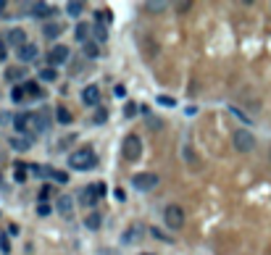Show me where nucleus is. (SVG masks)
Masks as SVG:
<instances>
[{"mask_svg":"<svg viewBox=\"0 0 271 255\" xmlns=\"http://www.w3.org/2000/svg\"><path fill=\"white\" fill-rule=\"evenodd\" d=\"M105 121H108V108H105V106L95 108V113H93V124L100 126V124H105Z\"/></svg>","mask_w":271,"mask_h":255,"instance_id":"c85d7f7f","label":"nucleus"},{"mask_svg":"<svg viewBox=\"0 0 271 255\" xmlns=\"http://www.w3.org/2000/svg\"><path fill=\"white\" fill-rule=\"evenodd\" d=\"M16 58L21 61V66H26V63H35L37 58H40V48H37L35 42H26L24 48H19V50H16Z\"/></svg>","mask_w":271,"mask_h":255,"instance_id":"9b49d317","label":"nucleus"},{"mask_svg":"<svg viewBox=\"0 0 271 255\" xmlns=\"http://www.w3.org/2000/svg\"><path fill=\"white\" fill-rule=\"evenodd\" d=\"M0 179H3V176H0Z\"/></svg>","mask_w":271,"mask_h":255,"instance_id":"49530a36","label":"nucleus"},{"mask_svg":"<svg viewBox=\"0 0 271 255\" xmlns=\"http://www.w3.org/2000/svg\"><path fill=\"white\" fill-rule=\"evenodd\" d=\"M48 198H50V187L45 184V187L40 189V203H48Z\"/></svg>","mask_w":271,"mask_h":255,"instance_id":"58836bf2","label":"nucleus"},{"mask_svg":"<svg viewBox=\"0 0 271 255\" xmlns=\"http://www.w3.org/2000/svg\"><path fill=\"white\" fill-rule=\"evenodd\" d=\"M145 8L158 13V11H166V8H169V3H158V0H156V3H145Z\"/></svg>","mask_w":271,"mask_h":255,"instance_id":"e433bc0d","label":"nucleus"},{"mask_svg":"<svg viewBox=\"0 0 271 255\" xmlns=\"http://www.w3.org/2000/svg\"><path fill=\"white\" fill-rule=\"evenodd\" d=\"M24 89H26V95H32V100H42L45 92H42V87L37 82H24Z\"/></svg>","mask_w":271,"mask_h":255,"instance_id":"b1692460","label":"nucleus"},{"mask_svg":"<svg viewBox=\"0 0 271 255\" xmlns=\"http://www.w3.org/2000/svg\"><path fill=\"white\" fill-rule=\"evenodd\" d=\"M98 166V155L93 147H79L69 155V169L74 171H93Z\"/></svg>","mask_w":271,"mask_h":255,"instance_id":"f257e3e1","label":"nucleus"},{"mask_svg":"<svg viewBox=\"0 0 271 255\" xmlns=\"http://www.w3.org/2000/svg\"><path fill=\"white\" fill-rule=\"evenodd\" d=\"M35 174L45 176V179H50V182L55 184H69L71 179H69V171H61V169H53V166H32Z\"/></svg>","mask_w":271,"mask_h":255,"instance_id":"0eeeda50","label":"nucleus"},{"mask_svg":"<svg viewBox=\"0 0 271 255\" xmlns=\"http://www.w3.org/2000/svg\"><path fill=\"white\" fill-rule=\"evenodd\" d=\"M122 155L124 161L134 163V161H140L142 158V140L137 137V134H127L124 142H122Z\"/></svg>","mask_w":271,"mask_h":255,"instance_id":"f03ea898","label":"nucleus"},{"mask_svg":"<svg viewBox=\"0 0 271 255\" xmlns=\"http://www.w3.org/2000/svg\"><path fill=\"white\" fill-rule=\"evenodd\" d=\"M13 129L29 137V134H32V113H16L13 116Z\"/></svg>","mask_w":271,"mask_h":255,"instance_id":"4468645a","label":"nucleus"},{"mask_svg":"<svg viewBox=\"0 0 271 255\" xmlns=\"http://www.w3.org/2000/svg\"><path fill=\"white\" fill-rule=\"evenodd\" d=\"M24 98H26V89H24V84H16V87L11 89V100H13V103H21Z\"/></svg>","mask_w":271,"mask_h":255,"instance_id":"7c9ffc66","label":"nucleus"},{"mask_svg":"<svg viewBox=\"0 0 271 255\" xmlns=\"http://www.w3.org/2000/svg\"><path fill=\"white\" fill-rule=\"evenodd\" d=\"M79 205H84V208H89V211H95V205H98V200H100V192H98V184L95 187H82L79 189Z\"/></svg>","mask_w":271,"mask_h":255,"instance_id":"9d476101","label":"nucleus"},{"mask_svg":"<svg viewBox=\"0 0 271 255\" xmlns=\"http://www.w3.org/2000/svg\"><path fill=\"white\" fill-rule=\"evenodd\" d=\"M158 103H161L163 108H174V106H176V100L169 98V95H158Z\"/></svg>","mask_w":271,"mask_h":255,"instance_id":"f704fd0d","label":"nucleus"},{"mask_svg":"<svg viewBox=\"0 0 271 255\" xmlns=\"http://www.w3.org/2000/svg\"><path fill=\"white\" fill-rule=\"evenodd\" d=\"M140 111H142V108L137 106V103H127V106H124V118H134Z\"/></svg>","mask_w":271,"mask_h":255,"instance_id":"473e14b6","label":"nucleus"},{"mask_svg":"<svg viewBox=\"0 0 271 255\" xmlns=\"http://www.w3.org/2000/svg\"><path fill=\"white\" fill-rule=\"evenodd\" d=\"M0 11H6V3H0Z\"/></svg>","mask_w":271,"mask_h":255,"instance_id":"c03bdc74","label":"nucleus"},{"mask_svg":"<svg viewBox=\"0 0 271 255\" xmlns=\"http://www.w3.org/2000/svg\"><path fill=\"white\" fill-rule=\"evenodd\" d=\"M229 111H232V116H237V118H239V121H245V124H253V118H250V116H248L245 111H239L237 106H229Z\"/></svg>","mask_w":271,"mask_h":255,"instance_id":"72a5a7b5","label":"nucleus"},{"mask_svg":"<svg viewBox=\"0 0 271 255\" xmlns=\"http://www.w3.org/2000/svg\"><path fill=\"white\" fill-rule=\"evenodd\" d=\"M6 42L8 45H13V48H24V45L29 42L26 40V32H24V29H19V26H13V29H8V32H6Z\"/></svg>","mask_w":271,"mask_h":255,"instance_id":"ddd939ff","label":"nucleus"},{"mask_svg":"<svg viewBox=\"0 0 271 255\" xmlns=\"http://www.w3.org/2000/svg\"><path fill=\"white\" fill-rule=\"evenodd\" d=\"M82 103L89 108H100V87L98 84H87L82 89Z\"/></svg>","mask_w":271,"mask_h":255,"instance_id":"f8f14e48","label":"nucleus"},{"mask_svg":"<svg viewBox=\"0 0 271 255\" xmlns=\"http://www.w3.org/2000/svg\"><path fill=\"white\" fill-rule=\"evenodd\" d=\"M145 234V229L140 227V224H134V227H129L124 234H122V245H132V242H140V237Z\"/></svg>","mask_w":271,"mask_h":255,"instance_id":"a211bd4d","label":"nucleus"},{"mask_svg":"<svg viewBox=\"0 0 271 255\" xmlns=\"http://www.w3.org/2000/svg\"><path fill=\"white\" fill-rule=\"evenodd\" d=\"M145 124H147V129H153V132H161V129H163L161 118H158V116H150V113H147V118H145Z\"/></svg>","mask_w":271,"mask_h":255,"instance_id":"2f4dec72","label":"nucleus"},{"mask_svg":"<svg viewBox=\"0 0 271 255\" xmlns=\"http://www.w3.org/2000/svg\"><path fill=\"white\" fill-rule=\"evenodd\" d=\"M82 224H84V229H87V232H98V229H100V224H103V216H100L98 211H89V213L84 216Z\"/></svg>","mask_w":271,"mask_h":255,"instance_id":"aec40b11","label":"nucleus"},{"mask_svg":"<svg viewBox=\"0 0 271 255\" xmlns=\"http://www.w3.org/2000/svg\"><path fill=\"white\" fill-rule=\"evenodd\" d=\"M93 40H95L98 45L108 40V26H100V24H95V26H93Z\"/></svg>","mask_w":271,"mask_h":255,"instance_id":"cd10ccee","label":"nucleus"},{"mask_svg":"<svg viewBox=\"0 0 271 255\" xmlns=\"http://www.w3.org/2000/svg\"><path fill=\"white\" fill-rule=\"evenodd\" d=\"M32 137L35 134H29V137H8V145L16 150V153H26V150L32 147V142H35Z\"/></svg>","mask_w":271,"mask_h":255,"instance_id":"6ab92c4d","label":"nucleus"},{"mask_svg":"<svg viewBox=\"0 0 271 255\" xmlns=\"http://www.w3.org/2000/svg\"><path fill=\"white\" fill-rule=\"evenodd\" d=\"M232 145H234L237 153H253V150H255V137H253V132H250V129H234Z\"/></svg>","mask_w":271,"mask_h":255,"instance_id":"7ed1b4c3","label":"nucleus"},{"mask_svg":"<svg viewBox=\"0 0 271 255\" xmlns=\"http://www.w3.org/2000/svg\"><path fill=\"white\" fill-rule=\"evenodd\" d=\"M0 252H6V255L11 252V239L6 237V232H3V234H0Z\"/></svg>","mask_w":271,"mask_h":255,"instance_id":"c9c22d12","label":"nucleus"},{"mask_svg":"<svg viewBox=\"0 0 271 255\" xmlns=\"http://www.w3.org/2000/svg\"><path fill=\"white\" fill-rule=\"evenodd\" d=\"M24 13H29L32 19H48V16H53V13H55V6H48V3H26Z\"/></svg>","mask_w":271,"mask_h":255,"instance_id":"1a4fd4ad","label":"nucleus"},{"mask_svg":"<svg viewBox=\"0 0 271 255\" xmlns=\"http://www.w3.org/2000/svg\"><path fill=\"white\" fill-rule=\"evenodd\" d=\"M113 198H116V200H124L127 195H124V189H116V192H113Z\"/></svg>","mask_w":271,"mask_h":255,"instance_id":"37998d69","label":"nucleus"},{"mask_svg":"<svg viewBox=\"0 0 271 255\" xmlns=\"http://www.w3.org/2000/svg\"><path fill=\"white\" fill-rule=\"evenodd\" d=\"M192 3H176V11H190Z\"/></svg>","mask_w":271,"mask_h":255,"instance_id":"79ce46f5","label":"nucleus"},{"mask_svg":"<svg viewBox=\"0 0 271 255\" xmlns=\"http://www.w3.org/2000/svg\"><path fill=\"white\" fill-rule=\"evenodd\" d=\"M111 21H113V13H111V11H105V8H98V11H95V24L108 26Z\"/></svg>","mask_w":271,"mask_h":255,"instance_id":"bb28decb","label":"nucleus"},{"mask_svg":"<svg viewBox=\"0 0 271 255\" xmlns=\"http://www.w3.org/2000/svg\"><path fill=\"white\" fill-rule=\"evenodd\" d=\"M82 55L87 58V61H95V58H100V45L95 40H89L82 45Z\"/></svg>","mask_w":271,"mask_h":255,"instance_id":"412c9836","label":"nucleus"},{"mask_svg":"<svg viewBox=\"0 0 271 255\" xmlns=\"http://www.w3.org/2000/svg\"><path fill=\"white\" fill-rule=\"evenodd\" d=\"M37 79H40V82H48V84H53V82L58 79V71H55L53 66H42V69H40V74H37Z\"/></svg>","mask_w":271,"mask_h":255,"instance_id":"5701e85b","label":"nucleus"},{"mask_svg":"<svg viewBox=\"0 0 271 255\" xmlns=\"http://www.w3.org/2000/svg\"><path fill=\"white\" fill-rule=\"evenodd\" d=\"M69 58H71V50H69V45H53V48L48 50V66H61V63H69Z\"/></svg>","mask_w":271,"mask_h":255,"instance_id":"6e6552de","label":"nucleus"},{"mask_svg":"<svg viewBox=\"0 0 271 255\" xmlns=\"http://www.w3.org/2000/svg\"><path fill=\"white\" fill-rule=\"evenodd\" d=\"M53 129V116L48 111H35L32 113V134H48Z\"/></svg>","mask_w":271,"mask_h":255,"instance_id":"423d86ee","label":"nucleus"},{"mask_svg":"<svg viewBox=\"0 0 271 255\" xmlns=\"http://www.w3.org/2000/svg\"><path fill=\"white\" fill-rule=\"evenodd\" d=\"M26 176H29L26 166H24V163H16V171H13V182H19V184H24V182H26Z\"/></svg>","mask_w":271,"mask_h":255,"instance_id":"c756f323","label":"nucleus"},{"mask_svg":"<svg viewBox=\"0 0 271 255\" xmlns=\"http://www.w3.org/2000/svg\"><path fill=\"white\" fill-rule=\"evenodd\" d=\"M58 213H61V218H71L74 216V198H71V195H61V198H58Z\"/></svg>","mask_w":271,"mask_h":255,"instance_id":"dca6fc26","label":"nucleus"},{"mask_svg":"<svg viewBox=\"0 0 271 255\" xmlns=\"http://www.w3.org/2000/svg\"><path fill=\"white\" fill-rule=\"evenodd\" d=\"M93 26L95 24H89V21H79L77 24V29H74V40H77V42H89V40H93Z\"/></svg>","mask_w":271,"mask_h":255,"instance_id":"2eb2a0df","label":"nucleus"},{"mask_svg":"<svg viewBox=\"0 0 271 255\" xmlns=\"http://www.w3.org/2000/svg\"><path fill=\"white\" fill-rule=\"evenodd\" d=\"M50 213H53V208H50L48 203H40V205H37V216L45 218V216H50Z\"/></svg>","mask_w":271,"mask_h":255,"instance_id":"4c0bfd02","label":"nucleus"},{"mask_svg":"<svg viewBox=\"0 0 271 255\" xmlns=\"http://www.w3.org/2000/svg\"><path fill=\"white\" fill-rule=\"evenodd\" d=\"M142 255H150V252H142Z\"/></svg>","mask_w":271,"mask_h":255,"instance_id":"a18cd8bd","label":"nucleus"},{"mask_svg":"<svg viewBox=\"0 0 271 255\" xmlns=\"http://www.w3.org/2000/svg\"><path fill=\"white\" fill-rule=\"evenodd\" d=\"M26 77V69L24 66H11V69H6V79L16 87V82H21Z\"/></svg>","mask_w":271,"mask_h":255,"instance_id":"4be33fe9","label":"nucleus"},{"mask_svg":"<svg viewBox=\"0 0 271 255\" xmlns=\"http://www.w3.org/2000/svg\"><path fill=\"white\" fill-rule=\"evenodd\" d=\"M66 13L71 19H79L84 13V3H79V0H71V3H66Z\"/></svg>","mask_w":271,"mask_h":255,"instance_id":"393cba45","label":"nucleus"},{"mask_svg":"<svg viewBox=\"0 0 271 255\" xmlns=\"http://www.w3.org/2000/svg\"><path fill=\"white\" fill-rule=\"evenodd\" d=\"M6 50H8V42L6 37H0V61H6Z\"/></svg>","mask_w":271,"mask_h":255,"instance_id":"ea45409f","label":"nucleus"},{"mask_svg":"<svg viewBox=\"0 0 271 255\" xmlns=\"http://www.w3.org/2000/svg\"><path fill=\"white\" fill-rule=\"evenodd\" d=\"M55 121L58 124H71L74 118H71V111L66 106H55Z\"/></svg>","mask_w":271,"mask_h":255,"instance_id":"a878e982","label":"nucleus"},{"mask_svg":"<svg viewBox=\"0 0 271 255\" xmlns=\"http://www.w3.org/2000/svg\"><path fill=\"white\" fill-rule=\"evenodd\" d=\"M113 95H116V98H124V95H127L124 84H116V87H113Z\"/></svg>","mask_w":271,"mask_h":255,"instance_id":"a19ab883","label":"nucleus"},{"mask_svg":"<svg viewBox=\"0 0 271 255\" xmlns=\"http://www.w3.org/2000/svg\"><path fill=\"white\" fill-rule=\"evenodd\" d=\"M163 224H166L171 232L182 229L185 227V211H182V205H176V203L166 205V211H163Z\"/></svg>","mask_w":271,"mask_h":255,"instance_id":"20e7f679","label":"nucleus"},{"mask_svg":"<svg viewBox=\"0 0 271 255\" xmlns=\"http://www.w3.org/2000/svg\"><path fill=\"white\" fill-rule=\"evenodd\" d=\"M132 187L137 189V192H153V189L158 187V174H153V171L134 174V176H132Z\"/></svg>","mask_w":271,"mask_h":255,"instance_id":"39448f33","label":"nucleus"},{"mask_svg":"<svg viewBox=\"0 0 271 255\" xmlns=\"http://www.w3.org/2000/svg\"><path fill=\"white\" fill-rule=\"evenodd\" d=\"M64 35V24L61 21H45V26H42V37L45 40H58Z\"/></svg>","mask_w":271,"mask_h":255,"instance_id":"f3484780","label":"nucleus"}]
</instances>
